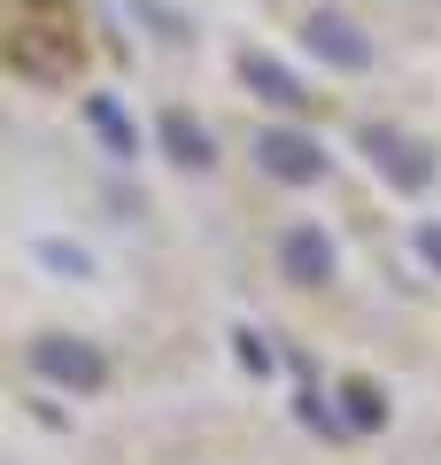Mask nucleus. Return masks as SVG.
Segmentation results:
<instances>
[{
	"mask_svg": "<svg viewBox=\"0 0 441 465\" xmlns=\"http://www.w3.org/2000/svg\"><path fill=\"white\" fill-rule=\"evenodd\" d=\"M32 365L47 372V381H63V388H101V349L70 341V333H47V341H32Z\"/></svg>",
	"mask_w": 441,
	"mask_h": 465,
	"instance_id": "nucleus-1",
	"label": "nucleus"
},
{
	"mask_svg": "<svg viewBox=\"0 0 441 465\" xmlns=\"http://www.w3.org/2000/svg\"><path fill=\"white\" fill-rule=\"evenodd\" d=\"M287 264H294V280H302V287L333 280V249H326V232H318V225H294V232H287Z\"/></svg>",
	"mask_w": 441,
	"mask_h": 465,
	"instance_id": "nucleus-2",
	"label": "nucleus"
},
{
	"mask_svg": "<svg viewBox=\"0 0 441 465\" xmlns=\"http://www.w3.org/2000/svg\"><path fill=\"white\" fill-rule=\"evenodd\" d=\"M263 163H271V171H287V179H310V171H318V148H310V140L271 133V140H263Z\"/></svg>",
	"mask_w": 441,
	"mask_h": 465,
	"instance_id": "nucleus-3",
	"label": "nucleus"
},
{
	"mask_svg": "<svg viewBox=\"0 0 441 465\" xmlns=\"http://www.w3.org/2000/svg\"><path fill=\"white\" fill-rule=\"evenodd\" d=\"M163 140L179 148V163H210V133H201L194 116H179V109H171V116H163Z\"/></svg>",
	"mask_w": 441,
	"mask_h": 465,
	"instance_id": "nucleus-4",
	"label": "nucleus"
},
{
	"mask_svg": "<svg viewBox=\"0 0 441 465\" xmlns=\"http://www.w3.org/2000/svg\"><path fill=\"white\" fill-rule=\"evenodd\" d=\"M310 32H318V47H326V54H333V63H364V39H357V32H348V24H341V16H318V24H310Z\"/></svg>",
	"mask_w": 441,
	"mask_h": 465,
	"instance_id": "nucleus-5",
	"label": "nucleus"
},
{
	"mask_svg": "<svg viewBox=\"0 0 441 465\" xmlns=\"http://www.w3.org/2000/svg\"><path fill=\"white\" fill-rule=\"evenodd\" d=\"M240 70H248V85H256L263 101H294V78L279 63H263V54H240Z\"/></svg>",
	"mask_w": 441,
	"mask_h": 465,
	"instance_id": "nucleus-6",
	"label": "nucleus"
},
{
	"mask_svg": "<svg viewBox=\"0 0 441 465\" xmlns=\"http://www.w3.org/2000/svg\"><path fill=\"white\" fill-rule=\"evenodd\" d=\"M93 124H101V133L116 140V148H132V124H124V116H116V101H93Z\"/></svg>",
	"mask_w": 441,
	"mask_h": 465,
	"instance_id": "nucleus-7",
	"label": "nucleus"
},
{
	"mask_svg": "<svg viewBox=\"0 0 441 465\" xmlns=\"http://www.w3.org/2000/svg\"><path fill=\"white\" fill-rule=\"evenodd\" d=\"M426 256H441V225H434V232H426Z\"/></svg>",
	"mask_w": 441,
	"mask_h": 465,
	"instance_id": "nucleus-8",
	"label": "nucleus"
}]
</instances>
